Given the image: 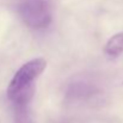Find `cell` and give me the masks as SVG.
I'll return each instance as SVG.
<instances>
[{"instance_id":"6da1fadb","label":"cell","mask_w":123,"mask_h":123,"mask_svg":"<svg viewBox=\"0 0 123 123\" xmlns=\"http://www.w3.org/2000/svg\"><path fill=\"white\" fill-rule=\"evenodd\" d=\"M47 68V61L36 57L25 62L13 75L7 86V98L13 103H30L35 92L36 79Z\"/></svg>"},{"instance_id":"7a4b0ae2","label":"cell","mask_w":123,"mask_h":123,"mask_svg":"<svg viewBox=\"0 0 123 123\" xmlns=\"http://www.w3.org/2000/svg\"><path fill=\"white\" fill-rule=\"evenodd\" d=\"M22 20L31 29L41 30L51 23V10L44 0H25L18 6Z\"/></svg>"},{"instance_id":"3957f363","label":"cell","mask_w":123,"mask_h":123,"mask_svg":"<svg viewBox=\"0 0 123 123\" xmlns=\"http://www.w3.org/2000/svg\"><path fill=\"white\" fill-rule=\"evenodd\" d=\"M104 53L109 59H116L123 54V31L111 36L104 45Z\"/></svg>"},{"instance_id":"277c9868","label":"cell","mask_w":123,"mask_h":123,"mask_svg":"<svg viewBox=\"0 0 123 123\" xmlns=\"http://www.w3.org/2000/svg\"><path fill=\"white\" fill-rule=\"evenodd\" d=\"M14 106V123H34L30 114V103H16Z\"/></svg>"}]
</instances>
